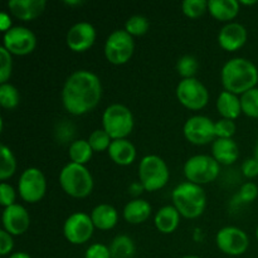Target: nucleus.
Segmentation results:
<instances>
[{
    "label": "nucleus",
    "instance_id": "38",
    "mask_svg": "<svg viewBox=\"0 0 258 258\" xmlns=\"http://www.w3.org/2000/svg\"><path fill=\"white\" fill-rule=\"evenodd\" d=\"M15 199H17V191H15L14 186L3 181L0 185V204L2 207L7 208V207L13 206L15 204Z\"/></svg>",
    "mask_w": 258,
    "mask_h": 258
},
{
    "label": "nucleus",
    "instance_id": "17",
    "mask_svg": "<svg viewBox=\"0 0 258 258\" xmlns=\"http://www.w3.org/2000/svg\"><path fill=\"white\" fill-rule=\"evenodd\" d=\"M248 33L246 27L238 22L224 24L218 33V44L227 52H236L241 49L247 42Z\"/></svg>",
    "mask_w": 258,
    "mask_h": 258
},
{
    "label": "nucleus",
    "instance_id": "39",
    "mask_svg": "<svg viewBox=\"0 0 258 258\" xmlns=\"http://www.w3.org/2000/svg\"><path fill=\"white\" fill-rule=\"evenodd\" d=\"M85 258H112L110 247L103 243H93L86 249Z\"/></svg>",
    "mask_w": 258,
    "mask_h": 258
},
{
    "label": "nucleus",
    "instance_id": "35",
    "mask_svg": "<svg viewBox=\"0 0 258 258\" xmlns=\"http://www.w3.org/2000/svg\"><path fill=\"white\" fill-rule=\"evenodd\" d=\"M13 54L4 47H0V83H7L12 76Z\"/></svg>",
    "mask_w": 258,
    "mask_h": 258
},
{
    "label": "nucleus",
    "instance_id": "46",
    "mask_svg": "<svg viewBox=\"0 0 258 258\" xmlns=\"http://www.w3.org/2000/svg\"><path fill=\"white\" fill-rule=\"evenodd\" d=\"M66 4H68V5H81V4H82V2H80V0H77V2H66Z\"/></svg>",
    "mask_w": 258,
    "mask_h": 258
},
{
    "label": "nucleus",
    "instance_id": "29",
    "mask_svg": "<svg viewBox=\"0 0 258 258\" xmlns=\"http://www.w3.org/2000/svg\"><path fill=\"white\" fill-rule=\"evenodd\" d=\"M2 164H0V179L5 181L7 179L12 178L17 171V159L13 154L12 149L7 145H2Z\"/></svg>",
    "mask_w": 258,
    "mask_h": 258
},
{
    "label": "nucleus",
    "instance_id": "5",
    "mask_svg": "<svg viewBox=\"0 0 258 258\" xmlns=\"http://www.w3.org/2000/svg\"><path fill=\"white\" fill-rule=\"evenodd\" d=\"M170 179L168 164L159 155H145L139 163V181L146 191L163 189Z\"/></svg>",
    "mask_w": 258,
    "mask_h": 258
},
{
    "label": "nucleus",
    "instance_id": "2",
    "mask_svg": "<svg viewBox=\"0 0 258 258\" xmlns=\"http://www.w3.org/2000/svg\"><path fill=\"white\" fill-rule=\"evenodd\" d=\"M221 80L224 91L242 96L247 91L257 87L258 68L247 58H231L222 67Z\"/></svg>",
    "mask_w": 258,
    "mask_h": 258
},
{
    "label": "nucleus",
    "instance_id": "47",
    "mask_svg": "<svg viewBox=\"0 0 258 258\" xmlns=\"http://www.w3.org/2000/svg\"><path fill=\"white\" fill-rule=\"evenodd\" d=\"M180 258H203V257L197 256V254H186V256H183V257H180Z\"/></svg>",
    "mask_w": 258,
    "mask_h": 258
},
{
    "label": "nucleus",
    "instance_id": "30",
    "mask_svg": "<svg viewBox=\"0 0 258 258\" xmlns=\"http://www.w3.org/2000/svg\"><path fill=\"white\" fill-rule=\"evenodd\" d=\"M241 97L242 113L252 118H258V87L243 93Z\"/></svg>",
    "mask_w": 258,
    "mask_h": 258
},
{
    "label": "nucleus",
    "instance_id": "23",
    "mask_svg": "<svg viewBox=\"0 0 258 258\" xmlns=\"http://www.w3.org/2000/svg\"><path fill=\"white\" fill-rule=\"evenodd\" d=\"M151 211H153V207L148 201L135 198L123 207L122 216L127 223L141 224L148 221L149 217L151 216Z\"/></svg>",
    "mask_w": 258,
    "mask_h": 258
},
{
    "label": "nucleus",
    "instance_id": "3",
    "mask_svg": "<svg viewBox=\"0 0 258 258\" xmlns=\"http://www.w3.org/2000/svg\"><path fill=\"white\" fill-rule=\"evenodd\" d=\"M171 201L180 216L186 219L199 218L207 207V196L203 186L188 180L174 188L171 191Z\"/></svg>",
    "mask_w": 258,
    "mask_h": 258
},
{
    "label": "nucleus",
    "instance_id": "20",
    "mask_svg": "<svg viewBox=\"0 0 258 258\" xmlns=\"http://www.w3.org/2000/svg\"><path fill=\"white\" fill-rule=\"evenodd\" d=\"M107 153L111 160L120 166L131 165L135 161L136 155H138L135 145L127 139L112 140Z\"/></svg>",
    "mask_w": 258,
    "mask_h": 258
},
{
    "label": "nucleus",
    "instance_id": "44",
    "mask_svg": "<svg viewBox=\"0 0 258 258\" xmlns=\"http://www.w3.org/2000/svg\"><path fill=\"white\" fill-rule=\"evenodd\" d=\"M7 258H32V257H30V254L27 253V252L19 251V252H14V253H12Z\"/></svg>",
    "mask_w": 258,
    "mask_h": 258
},
{
    "label": "nucleus",
    "instance_id": "37",
    "mask_svg": "<svg viewBox=\"0 0 258 258\" xmlns=\"http://www.w3.org/2000/svg\"><path fill=\"white\" fill-rule=\"evenodd\" d=\"M258 197V186L257 184H254L253 181H247V183L242 184V186L239 188L238 194H237V199H238L241 203L248 204L252 202L256 201Z\"/></svg>",
    "mask_w": 258,
    "mask_h": 258
},
{
    "label": "nucleus",
    "instance_id": "13",
    "mask_svg": "<svg viewBox=\"0 0 258 258\" xmlns=\"http://www.w3.org/2000/svg\"><path fill=\"white\" fill-rule=\"evenodd\" d=\"M3 47L13 55L30 54L37 47V37L29 28L15 25L4 32Z\"/></svg>",
    "mask_w": 258,
    "mask_h": 258
},
{
    "label": "nucleus",
    "instance_id": "27",
    "mask_svg": "<svg viewBox=\"0 0 258 258\" xmlns=\"http://www.w3.org/2000/svg\"><path fill=\"white\" fill-rule=\"evenodd\" d=\"M110 251L112 258H133L135 256L136 247L133 238L126 234H118L111 241Z\"/></svg>",
    "mask_w": 258,
    "mask_h": 258
},
{
    "label": "nucleus",
    "instance_id": "9",
    "mask_svg": "<svg viewBox=\"0 0 258 258\" xmlns=\"http://www.w3.org/2000/svg\"><path fill=\"white\" fill-rule=\"evenodd\" d=\"M176 98L184 107L199 111L209 102V91L198 78H184L176 86Z\"/></svg>",
    "mask_w": 258,
    "mask_h": 258
},
{
    "label": "nucleus",
    "instance_id": "31",
    "mask_svg": "<svg viewBox=\"0 0 258 258\" xmlns=\"http://www.w3.org/2000/svg\"><path fill=\"white\" fill-rule=\"evenodd\" d=\"M150 28V22L144 15H133L125 23V30L133 37H140L148 33Z\"/></svg>",
    "mask_w": 258,
    "mask_h": 258
},
{
    "label": "nucleus",
    "instance_id": "11",
    "mask_svg": "<svg viewBox=\"0 0 258 258\" xmlns=\"http://www.w3.org/2000/svg\"><path fill=\"white\" fill-rule=\"evenodd\" d=\"M95 232V224L91 219L90 214L85 212H75L71 214L63 224V234L64 238L71 244H85L90 241Z\"/></svg>",
    "mask_w": 258,
    "mask_h": 258
},
{
    "label": "nucleus",
    "instance_id": "32",
    "mask_svg": "<svg viewBox=\"0 0 258 258\" xmlns=\"http://www.w3.org/2000/svg\"><path fill=\"white\" fill-rule=\"evenodd\" d=\"M198 59L190 54L183 55L176 62V71H178L181 80H184V78H193L196 73L198 72Z\"/></svg>",
    "mask_w": 258,
    "mask_h": 258
},
{
    "label": "nucleus",
    "instance_id": "1",
    "mask_svg": "<svg viewBox=\"0 0 258 258\" xmlns=\"http://www.w3.org/2000/svg\"><path fill=\"white\" fill-rule=\"evenodd\" d=\"M102 98V83L96 73L77 70L68 76L62 88L63 107L71 115L81 116L92 111Z\"/></svg>",
    "mask_w": 258,
    "mask_h": 258
},
{
    "label": "nucleus",
    "instance_id": "33",
    "mask_svg": "<svg viewBox=\"0 0 258 258\" xmlns=\"http://www.w3.org/2000/svg\"><path fill=\"white\" fill-rule=\"evenodd\" d=\"M88 143H90L91 148L96 153H102V151H107L110 148L112 139L111 136L106 133L103 128H96L88 136Z\"/></svg>",
    "mask_w": 258,
    "mask_h": 258
},
{
    "label": "nucleus",
    "instance_id": "22",
    "mask_svg": "<svg viewBox=\"0 0 258 258\" xmlns=\"http://www.w3.org/2000/svg\"><path fill=\"white\" fill-rule=\"evenodd\" d=\"M180 213L173 204L164 206L155 213L154 224L160 233L170 234L175 232L180 224Z\"/></svg>",
    "mask_w": 258,
    "mask_h": 258
},
{
    "label": "nucleus",
    "instance_id": "10",
    "mask_svg": "<svg viewBox=\"0 0 258 258\" xmlns=\"http://www.w3.org/2000/svg\"><path fill=\"white\" fill-rule=\"evenodd\" d=\"M47 191V179L40 169L28 168L20 174L18 180V193L20 198L29 204H35L43 199Z\"/></svg>",
    "mask_w": 258,
    "mask_h": 258
},
{
    "label": "nucleus",
    "instance_id": "40",
    "mask_svg": "<svg viewBox=\"0 0 258 258\" xmlns=\"http://www.w3.org/2000/svg\"><path fill=\"white\" fill-rule=\"evenodd\" d=\"M13 248H14V238H13L12 234H9L7 231L2 229L0 231V256H10Z\"/></svg>",
    "mask_w": 258,
    "mask_h": 258
},
{
    "label": "nucleus",
    "instance_id": "26",
    "mask_svg": "<svg viewBox=\"0 0 258 258\" xmlns=\"http://www.w3.org/2000/svg\"><path fill=\"white\" fill-rule=\"evenodd\" d=\"M95 151L91 148L88 140L85 139H78L71 143L68 148V156L71 159V163L80 164V165H86L92 158Z\"/></svg>",
    "mask_w": 258,
    "mask_h": 258
},
{
    "label": "nucleus",
    "instance_id": "28",
    "mask_svg": "<svg viewBox=\"0 0 258 258\" xmlns=\"http://www.w3.org/2000/svg\"><path fill=\"white\" fill-rule=\"evenodd\" d=\"M20 102V93L12 83H0V105L5 110H13Z\"/></svg>",
    "mask_w": 258,
    "mask_h": 258
},
{
    "label": "nucleus",
    "instance_id": "34",
    "mask_svg": "<svg viewBox=\"0 0 258 258\" xmlns=\"http://www.w3.org/2000/svg\"><path fill=\"white\" fill-rule=\"evenodd\" d=\"M181 10L188 18L196 19L208 12V2L207 0H184L181 3Z\"/></svg>",
    "mask_w": 258,
    "mask_h": 258
},
{
    "label": "nucleus",
    "instance_id": "42",
    "mask_svg": "<svg viewBox=\"0 0 258 258\" xmlns=\"http://www.w3.org/2000/svg\"><path fill=\"white\" fill-rule=\"evenodd\" d=\"M0 27H2V29L4 30V32H7L8 29L12 28V23H10L9 17H8L7 14L0 15Z\"/></svg>",
    "mask_w": 258,
    "mask_h": 258
},
{
    "label": "nucleus",
    "instance_id": "48",
    "mask_svg": "<svg viewBox=\"0 0 258 258\" xmlns=\"http://www.w3.org/2000/svg\"><path fill=\"white\" fill-rule=\"evenodd\" d=\"M254 158H256L257 160H258V141H257V144H256V148H254Z\"/></svg>",
    "mask_w": 258,
    "mask_h": 258
},
{
    "label": "nucleus",
    "instance_id": "14",
    "mask_svg": "<svg viewBox=\"0 0 258 258\" xmlns=\"http://www.w3.org/2000/svg\"><path fill=\"white\" fill-rule=\"evenodd\" d=\"M183 134L189 143L194 145H208L217 139L214 121L208 116L194 115L185 121Z\"/></svg>",
    "mask_w": 258,
    "mask_h": 258
},
{
    "label": "nucleus",
    "instance_id": "6",
    "mask_svg": "<svg viewBox=\"0 0 258 258\" xmlns=\"http://www.w3.org/2000/svg\"><path fill=\"white\" fill-rule=\"evenodd\" d=\"M134 115L127 106L111 103L102 113V128L112 140L126 139L134 130Z\"/></svg>",
    "mask_w": 258,
    "mask_h": 258
},
{
    "label": "nucleus",
    "instance_id": "43",
    "mask_svg": "<svg viewBox=\"0 0 258 258\" xmlns=\"http://www.w3.org/2000/svg\"><path fill=\"white\" fill-rule=\"evenodd\" d=\"M141 190H145V189H144V186L141 185L140 181H136V183H134L133 185L130 186V193L133 194H139ZM141 193H143V191H141Z\"/></svg>",
    "mask_w": 258,
    "mask_h": 258
},
{
    "label": "nucleus",
    "instance_id": "49",
    "mask_svg": "<svg viewBox=\"0 0 258 258\" xmlns=\"http://www.w3.org/2000/svg\"><path fill=\"white\" fill-rule=\"evenodd\" d=\"M256 238H257V242H258V226H257V228H256Z\"/></svg>",
    "mask_w": 258,
    "mask_h": 258
},
{
    "label": "nucleus",
    "instance_id": "41",
    "mask_svg": "<svg viewBox=\"0 0 258 258\" xmlns=\"http://www.w3.org/2000/svg\"><path fill=\"white\" fill-rule=\"evenodd\" d=\"M242 174H243L246 178L253 179L258 176V160L256 158H248L242 163Z\"/></svg>",
    "mask_w": 258,
    "mask_h": 258
},
{
    "label": "nucleus",
    "instance_id": "36",
    "mask_svg": "<svg viewBox=\"0 0 258 258\" xmlns=\"http://www.w3.org/2000/svg\"><path fill=\"white\" fill-rule=\"evenodd\" d=\"M214 128H216V136L219 139H233L236 134L237 126L233 120L228 118H219L218 121H214Z\"/></svg>",
    "mask_w": 258,
    "mask_h": 258
},
{
    "label": "nucleus",
    "instance_id": "7",
    "mask_svg": "<svg viewBox=\"0 0 258 258\" xmlns=\"http://www.w3.org/2000/svg\"><path fill=\"white\" fill-rule=\"evenodd\" d=\"M221 173V164L212 155H193L184 164V175L190 183L204 185L216 180Z\"/></svg>",
    "mask_w": 258,
    "mask_h": 258
},
{
    "label": "nucleus",
    "instance_id": "4",
    "mask_svg": "<svg viewBox=\"0 0 258 258\" xmlns=\"http://www.w3.org/2000/svg\"><path fill=\"white\" fill-rule=\"evenodd\" d=\"M59 185L67 196L82 199L90 196L93 190V176L86 165L68 163L59 173Z\"/></svg>",
    "mask_w": 258,
    "mask_h": 258
},
{
    "label": "nucleus",
    "instance_id": "15",
    "mask_svg": "<svg viewBox=\"0 0 258 258\" xmlns=\"http://www.w3.org/2000/svg\"><path fill=\"white\" fill-rule=\"evenodd\" d=\"M95 27L88 22H78L68 29L66 43L68 48L76 53H82L90 49L96 42Z\"/></svg>",
    "mask_w": 258,
    "mask_h": 258
},
{
    "label": "nucleus",
    "instance_id": "21",
    "mask_svg": "<svg viewBox=\"0 0 258 258\" xmlns=\"http://www.w3.org/2000/svg\"><path fill=\"white\" fill-rule=\"evenodd\" d=\"M90 216L95 224V228L100 229V231H110V229L115 228L118 222L117 209L107 203H101L96 206Z\"/></svg>",
    "mask_w": 258,
    "mask_h": 258
},
{
    "label": "nucleus",
    "instance_id": "45",
    "mask_svg": "<svg viewBox=\"0 0 258 258\" xmlns=\"http://www.w3.org/2000/svg\"><path fill=\"white\" fill-rule=\"evenodd\" d=\"M239 3H241L242 5H253V4H257L256 0H252V2H244V0H242V2H239Z\"/></svg>",
    "mask_w": 258,
    "mask_h": 258
},
{
    "label": "nucleus",
    "instance_id": "12",
    "mask_svg": "<svg viewBox=\"0 0 258 258\" xmlns=\"http://www.w3.org/2000/svg\"><path fill=\"white\" fill-rule=\"evenodd\" d=\"M216 243L222 253L237 257L246 253L249 247V238L248 234L242 228L227 226L218 231L216 236Z\"/></svg>",
    "mask_w": 258,
    "mask_h": 258
},
{
    "label": "nucleus",
    "instance_id": "18",
    "mask_svg": "<svg viewBox=\"0 0 258 258\" xmlns=\"http://www.w3.org/2000/svg\"><path fill=\"white\" fill-rule=\"evenodd\" d=\"M45 7V0H10L8 3L10 13L23 22H32L37 19L43 14Z\"/></svg>",
    "mask_w": 258,
    "mask_h": 258
},
{
    "label": "nucleus",
    "instance_id": "19",
    "mask_svg": "<svg viewBox=\"0 0 258 258\" xmlns=\"http://www.w3.org/2000/svg\"><path fill=\"white\" fill-rule=\"evenodd\" d=\"M212 156L221 165H232L239 158V148L233 139H219L212 143Z\"/></svg>",
    "mask_w": 258,
    "mask_h": 258
},
{
    "label": "nucleus",
    "instance_id": "24",
    "mask_svg": "<svg viewBox=\"0 0 258 258\" xmlns=\"http://www.w3.org/2000/svg\"><path fill=\"white\" fill-rule=\"evenodd\" d=\"M241 3L237 0H208V12L219 22L231 23L238 15Z\"/></svg>",
    "mask_w": 258,
    "mask_h": 258
},
{
    "label": "nucleus",
    "instance_id": "25",
    "mask_svg": "<svg viewBox=\"0 0 258 258\" xmlns=\"http://www.w3.org/2000/svg\"><path fill=\"white\" fill-rule=\"evenodd\" d=\"M217 111L222 118L234 121L242 113L241 97L228 91H222L217 98Z\"/></svg>",
    "mask_w": 258,
    "mask_h": 258
},
{
    "label": "nucleus",
    "instance_id": "8",
    "mask_svg": "<svg viewBox=\"0 0 258 258\" xmlns=\"http://www.w3.org/2000/svg\"><path fill=\"white\" fill-rule=\"evenodd\" d=\"M105 57L111 64L121 66L131 59L135 50V40L125 29H116L105 42Z\"/></svg>",
    "mask_w": 258,
    "mask_h": 258
},
{
    "label": "nucleus",
    "instance_id": "16",
    "mask_svg": "<svg viewBox=\"0 0 258 258\" xmlns=\"http://www.w3.org/2000/svg\"><path fill=\"white\" fill-rule=\"evenodd\" d=\"M3 229L14 236H22L30 226L29 212L22 204H13L4 208L2 214Z\"/></svg>",
    "mask_w": 258,
    "mask_h": 258
}]
</instances>
